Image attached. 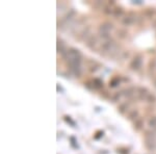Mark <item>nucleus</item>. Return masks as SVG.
Returning <instances> with one entry per match:
<instances>
[{
	"label": "nucleus",
	"mask_w": 156,
	"mask_h": 154,
	"mask_svg": "<svg viewBox=\"0 0 156 154\" xmlns=\"http://www.w3.org/2000/svg\"><path fill=\"white\" fill-rule=\"evenodd\" d=\"M63 57H64V60L69 62V60H75V58H81V53H80V51L78 50V49L70 48V49H68V51H67L64 55H63Z\"/></svg>",
	"instance_id": "f03ea898"
},
{
	"label": "nucleus",
	"mask_w": 156,
	"mask_h": 154,
	"mask_svg": "<svg viewBox=\"0 0 156 154\" xmlns=\"http://www.w3.org/2000/svg\"><path fill=\"white\" fill-rule=\"evenodd\" d=\"M154 25H155V27H156V22H155V24H154Z\"/></svg>",
	"instance_id": "bb28decb"
},
{
	"label": "nucleus",
	"mask_w": 156,
	"mask_h": 154,
	"mask_svg": "<svg viewBox=\"0 0 156 154\" xmlns=\"http://www.w3.org/2000/svg\"><path fill=\"white\" fill-rule=\"evenodd\" d=\"M122 96H123V95H122L121 92H116V94L112 96V101H114V102L120 101V100H121V98H122Z\"/></svg>",
	"instance_id": "6ab92c4d"
},
{
	"label": "nucleus",
	"mask_w": 156,
	"mask_h": 154,
	"mask_svg": "<svg viewBox=\"0 0 156 154\" xmlns=\"http://www.w3.org/2000/svg\"><path fill=\"white\" fill-rule=\"evenodd\" d=\"M100 69V65H97V66H93V67H91V69H90V71L91 72H96V71H98Z\"/></svg>",
	"instance_id": "b1692460"
},
{
	"label": "nucleus",
	"mask_w": 156,
	"mask_h": 154,
	"mask_svg": "<svg viewBox=\"0 0 156 154\" xmlns=\"http://www.w3.org/2000/svg\"><path fill=\"white\" fill-rule=\"evenodd\" d=\"M114 28V24L110 22H104L99 26V33H109Z\"/></svg>",
	"instance_id": "423d86ee"
},
{
	"label": "nucleus",
	"mask_w": 156,
	"mask_h": 154,
	"mask_svg": "<svg viewBox=\"0 0 156 154\" xmlns=\"http://www.w3.org/2000/svg\"><path fill=\"white\" fill-rule=\"evenodd\" d=\"M120 82H121L120 77H114V78H112V79L109 81V86L110 88H116V86H119Z\"/></svg>",
	"instance_id": "dca6fc26"
},
{
	"label": "nucleus",
	"mask_w": 156,
	"mask_h": 154,
	"mask_svg": "<svg viewBox=\"0 0 156 154\" xmlns=\"http://www.w3.org/2000/svg\"><path fill=\"white\" fill-rule=\"evenodd\" d=\"M142 64H143V55L136 54L133 57V60H131V63H130V68L134 71H137L142 67Z\"/></svg>",
	"instance_id": "7ed1b4c3"
},
{
	"label": "nucleus",
	"mask_w": 156,
	"mask_h": 154,
	"mask_svg": "<svg viewBox=\"0 0 156 154\" xmlns=\"http://www.w3.org/2000/svg\"><path fill=\"white\" fill-rule=\"evenodd\" d=\"M143 126H144V121L141 119H137L135 121V123H134V128L136 130H141L143 128Z\"/></svg>",
	"instance_id": "f3484780"
},
{
	"label": "nucleus",
	"mask_w": 156,
	"mask_h": 154,
	"mask_svg": "<svg viewBox=\"0 0 156 154\" xmlns=\"http://www.w3.org/2000/svg\"><path fill=\"white\" fill-rule=\"evenodd\" d=\"M135 92H136V89L135 88H127V89H125V90L122 91L121 93H122V95H123L124 97L131 98V97H133V96H134Z\"/></svg>",
	"instance_id": "0eeeda50"
},
{
	"label": "nucleus",
	"mask_w": 156,
	"mask_h": 154,
	"mask_svg": "<svg viewBox=\"0 0 156 154\" xmlns=\"http://www.w3.org/2000/svg\"><path fill=\"white\" fill-rule=\"evenodd\" d=\"M145 146L149 151H154L156 149V140H146Z\"/></svg>",
	"instance_id": "6e6552de"
},
{
	"label": "nucleus",
	"mask_w": 156,
	"mask_h": 154,
	"mask_svg": "<svg viewBox=\"0 0 156 154\" xmlns=\"http://www.w3.org/2000/svg\"><path fill=\"white\" fill-rule=\"evenodd\" d=\"M116 33H118V37H119L120 39H125L128 35L127 31L124 30V29H119V30L116 31Z\"/></svg>",
	"instance_id": "a211bd4d"
},
{
	"label": "nucleus",
	"mask_w": 156,
	"mask_h": 154,
	"mask_svg": "<svg viewBox=\"0 0 156 154\" xmlns=\"http://www.w3.org/2000/svg\"><path fill=\"white\" fill-rule=\"evenodd\" d=\"M118 48V45L116 44V42H114V40H108V41H106V42H103L101 44V51L103 53H112L114 52L116 49Z\"/></svg>",
	"instance_id": "f257e3e1"
},
{
	"label": "nucleus",
	"mask_w": 156,
	"mask_h": 154,
	"mask_svg": "<svg viewBox=\"0 0 156 154\" xmlns=\"http://www.w3.org/2000/svg\"><path fill=\"white\" fill-rule=\"evenodd\" d=\"M136 19H137V18H135V15L132 16V13H130L129 15H126L124 18H122L121 23L124 26H130V25H132L133 23H135Z\"/></svg>",
	"instance_id": "20e7f679"
},
{
	"label": "nucleus",
	"mask_w": 156,
	"mask_h": 154,
	"mask_svg": "<svg viewBox=\"0 0 156 154\" xmlns=\"http://www.w3.org/2000/svg\"><path fill=\"white\" fill-rule=\"evenodd\" d=\"M148 125L150 128H156V117H152L148 122Z\"/></svg>",
	"instance_id": "412c9836"
},
{
	"label": "nucleus",
	"mask_w": 156,
	"mask_h": 154,
	"mask_svg": "<svg viewBox=\"0 0 156 154\" xmlns=\"http://www.w3.org/2000/svg\"><path fill=\"white\" fill-rule=\"evenodd\" d=\"M156 69V60H151L149 63V70L154 71Z\"/></svg>",
	"instance_id": "5701e85b"
},
{
	"label": "nucleus",
	"mask_w": 156,
	"mask_h": 154,
	"mask_svg": "<svg viewBox=\"0 0 156 154\" xmlns=\"http://www.w3.org/2000/svg\"><path fill=\"white\" fill-rule=\"evenodd\" d=\"M103 13L106 15H114V9L110 6H104L103 7Z\"/></svg>",
	"instance_id": "4be33fe9"
},
{
	"label": "nucleus",
	"mask_w": 156,
	"mask_h": 154,
	"mask_svg": "<svg viewBox=\"0 0 156 154\" xmlns=\"http://www.w3.org/2000/svg\"><path fill=\"white\" fill-rule=\"evenodd\" d=\"M154 86H155V88H156V79L154 80Z\"/></svg>",
	"instance_id": "a878e982"
},
{
	"label": "nucleus",
	"mask_w": 156,
	"mask_h": 154,
	"mask_svg": "<svg viewBox=\"0 0 156 154\" xmlns=\"http://www.w3.org/2000/svg\"><path fill=\"white\" fill-rule=\"evenodd\" d=\"M90 31H91V27L90 26H86V28H84L83 30L80 32V37H79L80 40H86V41H88V37H91V35H90Z\"/></svg>",
	"instance_id": "9d476101"
},
{
	"label": "nucleus",
	"mask_w": 156,
	"mask_h": 154,
	"mask_svg": "<svg viewBox=\"0 0 156 154\" xmlns=\"http://www.w3.org/2000/svg\"><path fill=\"white\" fill-rule=\"evenodd\" d=\"M128 108H129V103H127V102H124V103H122V104H120V106H119V112L120 114H125L126 112L128 110Z\"/></svg>",
	"instance_id": "ddd939ff"
},
{
	"label": "nucleus",
	"mask_w": 156,
	"mask_h": 154,
	"mask_svg": "<svg viewBox=\"0 0 156 154\" xmlns=\"http://www.w3.org/2000/svg\"><path fill=\"white\" fill-rule=\"evenodd\" d=\"M124 16V9L122 7H116L114 9V17L116 18H121Z\"/></svg>",
	"instance_id": "4468645a"
},
{
	"label": "nucleus",
	"mask_w": 156,
	"mask_h": 154,
	"mask_svg": "<svg viewBox=\"0 0 156 154\" xmlns=\"http://www.w3.org/2000/svg\"><path fill=\"white\" fill-rule=\"evenodd\" d=\"M145 139L146 140H156V131L154 130H148L145 133Z\"/></svg>",
	"instance_id": "f8f14e48"
},
{
	"label": "nucleus",
	"mask_w": 156,
	"mask_h": 154,
	"mask_svg": "<svg viewBox=\"0 0 156 154\" xmlns=\"http://www.w3.org/2000/svg\"><path fill=\"white\" fill-rule=\"evenodd\" d=\"M92 86L93 89H96V90H100L101 88H103V81L99 78H94L92 80Z\"/></svg>",
	"instance_id": "9b49d317"
},
{
	"label": "nucleus",
	"mask_w": 156,
	"mask_h": 154,
	"mask_svg": "<svg viewBox=\"0 0 156 154\" xmlns=\"http://www.w3.org/2000/svg\"><path fill=\"white\" fill-rule=\"evenodd\" d=\"M129 56H130L129 52H124V54H123V58H126V57H129Z\"/></svg>",
	"instance_id": "393cba45"
},
{
	"label": "nucleus",
	"mask_w": 156,
	"mask_h": 154,
	"mask_svg": "<svg viewBox=\"0 0 156 154\" xmlns=\"http://www.w3.org/2000/svg\"><path fill=\"white\" fill-rule=\"evenodd\" d=\"M146 101L149 102V103H155L156 101V96L153 94H149L147 96V99H146Z\"/></svg>",
	"instance_id": "aec40b11"
},
{
	"label": "nucleus",
	"mask_w": 156,
	"mask_h": 154,
	"mask_svg": "<svg viewBox=\"0 0 156 154\" xmlns=\"http://www.w3.org/2000/svg\"><path fill=\"white\" fill-rule=\"evenodd\" d=\"M137 118H139V110L137 109H134L132 110V112H129V114H128V119L129 120H137Z\"/></svg>",
	"instance_id": "2eb2a0df"
},
{
	"label": "nucleus",
	"mask_w": 156,
	"mask_h": 154,
	"mask_svg": "<svg viewBox=\"0 0 156 154\" xmlns=\"http://www.w3.org/2000/svg\"><path fill=\"white\" fill-rule=\"evenodd\" d=\"M67 51L68 50L66 49V45H65V43L63 42L62 40H57V52L62 53V55H64Z\"/></svg>",
	"instance_id": "1a4fd4ad"
},
{
	"label": "nucleus",
	"mask_w": 156,
	"mask_h": 154,
	"mask_svg": "<svg viewBox=\"0 0 156 154\" xmlns=\"http://www.w3.org/2000/svg\"><path fill=\"white\" fill-rule=\"evenodd\" d=\"M99 40H100V37H99V35H91V37H88V40L86 41V46H88V48H91V49H94L95 47L98 45Z\"/></svg>",
	"instance_id": "39448f33"
}]
</instances>
